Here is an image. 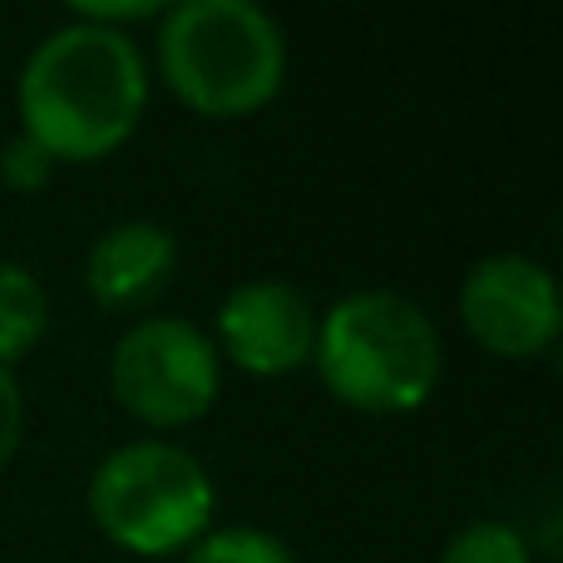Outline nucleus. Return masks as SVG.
I'll return each instance as SVG.
<instances>
[{
    "label": "nucleus",
    "mask_w": 563,
    "mask_h": 563,
    "mask_svg": "<svg viewBox=\"0 0 563 563\" xmlns=\"http://www.w3.org/2000/svg\"><path fill=\"white\" fill-rule=\"evenodd\" d=\"M25 134L65 164H95L139 129L148 104V65L129 30L69 25L30 49L15 89Z\"/></svg>",
    "instance_id": "nucleus-1"
},
{
    "label": "nucleus",
    "mask_w": 563,
    "mask_h": 563,
    "mask_svg": "<svg viewBox=\"0 0 563 563\" xmlns=\"http://www.w3.org/2000/svg\"><path fill=\"white\" fill-rule=\"evenodd\" d=\"M311 366L341 406L366 416H406L435 396L445 351L420 301L390 287H361L317 321Z\"/></svg>",
    "instance_id": "nucleus-2"
},
{
    "label": "nucleus",
    "mask_w": 563,
    "mask_h": 563,
    "mask_svg": "<svg viewBox=\"0 0 563 563\" xmlns=\"http://www.w3.org/2000/svg\"><path fill=\"white\" fill-rule=\"evenodd\" d=\"M158 69L188 109L243 119L287 79V40L257 0H178L158 20Z\"/></svg>",
    "instance_id": "nucleus-3"
},
{
    "label": "nucleus",
    "mask_w": 563,
    "mask_h": 563,
    "mask_svg": "<svg viewBox=\"0 0 563 563\" xmlns=\"http://www.w3.org/2000/svg\"><path fill=\"white\" fill-rule=\"evenodd\" d=\"M218 509L213 475L174 440H129L99 460L89 479V515L109 544L144 559L184 554L208 534Z\"/></svg>",
    "instance_id": "nucleus-4"
},
{
    "label": "nucleus",
    "mask_w": 563,
    "mask_h": 563,
    "mask_svg": "<svg viewBox=\"0 0 563 563\" xmlns=\"http://www.w3.org/2000/svg\"><path fill=\"white\" fill-rule=\"evenodd\" d=\"M223 356L213 336L188 317H144L114 341L109 390L134 420L158 430L194 426L213 410Z\"/></svg>",
    "instance_id": "nucleus-5"
},
{
    "label": "nucleus",
    "mask_w": 563,
    "mask_h": 563,
    "mask_svg": "<svg viewBox=\"0 0 563 563\" xmlns=\"http://www.w3.org/2000/svg\"><path fill=\"white\" fill-rule=\"evenodd\" d=\"M460 317H465L470 336L495 356H539L554 346L563 327L554 273L525 253L479 257L460 282Z\"/></svg>",
    "instance_id": "nucleus-6"
},
{
    "label": "nucleus",
    "mask_w": 563,
    "mask_h": 563,
    "mask_svg": "<svg viewBox=\"0 0 563 563\" xmlns=\"http://www.w3.org/2000/svg\"><path fill=\"white\" fill-rule=\"evenodd\" d=\"M317 311L291 282H238L213 317V346L247 376H287L317 351Z\"/></svg>",
    "instance_id": "nucleus-7"
},
{
    "label": "nucleus",
    "mask_w": 563,
    "mask_h": 563,
    "mask_svg": "<svg viewBox=\"0 0 563 563\" xmlns=\"http://www.w3.org/2000/svg\"><path fill=\"white\" fill-rule=\"evenodd\" d=\"M178 267V238L154 218H129L95 238L85 257V287L99 307L129 311L154 301Z\"/></svg>",
    "instance_id": "nucleus-8"
},
{
    "label": "nucleus",
    "mask_w": 563,
    "mask_h": 563,
    "mask_svg": "<svg viewBox=\"0 0 563 563\" xmlns=\"http://www.w3.org/2000/svg\"><path fill=\"white\" fill-rule=\"evenodd\" d=\"M49 331V291L25 263H0V366L40 346Z\"/></svg>",
    "instance_id": "nucleus-9"
},
{
    "label": "nucleus",
    "mask_w": 563,
    "mask_h": 563,
    "mask_svg": "<svg viewBox=\"0 0 563 563\" xmlns=\"http://www.w3.org/2000/svg\"><path fill=\"white\" fill-rule=\"evenodd\" d=\"M184 563H297V559L267 529L233 525V529H208L198 544L184 549Z\"/></svg>",
    "instance_id": "nucleus-10"
},
{
    "label": "nucleus",
    "mask_w": 563,
    "mask_h": 563,
    "mask_svg": "<svg viewBox=\"0 0 563 563\" xmlns=\"http://www.w3.org/2000/svg\"><path fill=\"white\" fill-rule=\"evenodd\" d=\"M440 563H534L529 559V539L515 525L499 519H475L445 544Z\"/></svg>",
    "instance_id": "nucleus-11"
},
{
    "label": "nucleus",
    "mask_w": 563,
    "mask_h": 563,
    "mask_svg": "<svg viewBox=\"0 0 563 563\" xmlns=\"http://www.w3.org/2000/svg\"><path fill=\"white\" fill-rule=\"evenodd\" d=\"M49 174H55V158H49L30 134L10 139V144L0 148V178H5L15 194H35V188H45Z\"/></svg>",
    "instance_id": "nucleus-12"
},
{
    "label": "nucleus",
    "mask_w": 563,
    "mask_h": 563,
    "mask_svg": "<svg viewBox=\"0 0 563 563\" xmlns=\"http://www.w3.org/2000/svg\"><path fill=\"white\" fill-rule=\"evenodd\" d=\"M164 0H129V5H75L69 20H85V25H104V30H124L134 20H164Z\"/></svg>",
    "instance_id": "nucleus-13"
},
{
    "label": "nucleus",
    "mask_w": 563,
    "mask_h": 563,
    "mask_svg": "<svg viewBox=\"0 0 563 563\" xmlns=\"http://www.w3.org/2000/svg\"><path fill=\"white\" fill-rule=\"evenodd\" d=\"M20 430H25V400H20V380L10 366H0V465L15 455Z\"/></svg>",
    "instance_id": "nucleus-14"
}]
</instances>
